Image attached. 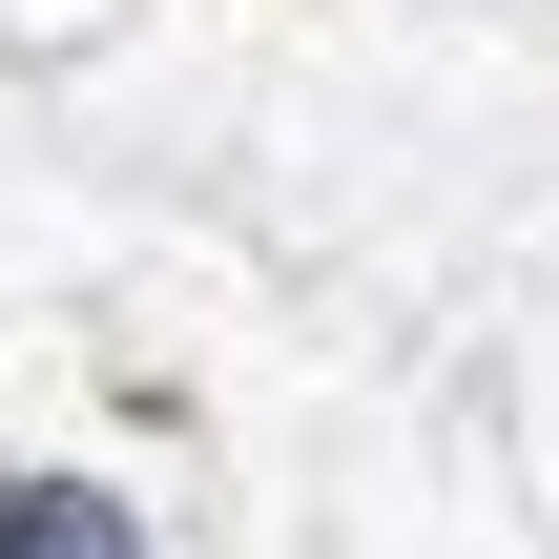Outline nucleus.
I'll use <instances>...</instances> for the list:
<instances>
[{
	"mask_svg": "<svg viewBox=\"0 0 559 559\" xmlns=\"http://www.w3.org/2000/svg\"><path fill=\"white\" fill-rule=\"evenodd\" d=\"M0 559H124V539H104L83 498H21V539H0Z\"/></svg>",
	"mask_w": 559,
	"mask_h": 559,
	"instance_id": "1",
	"label": "nucleus"
}]
</instances>
